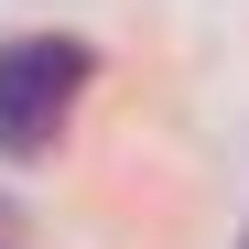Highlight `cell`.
Segmentation results:
<instances>
[{"label":"cell","instance_id":"obj_1","mask_svg":"<svg viewBox=\"0 0 249 249\" xmlns=\"http://www.w3.org/2000/svg\"><path fill=\"white\" fill-rule=\"evenodd\" d=\"M87 87V44H65V33H22V44H0V152L33 162L54 141L65 98Z\"/></svg>","mask_w":249,"mask_h":249}]
</instances>
